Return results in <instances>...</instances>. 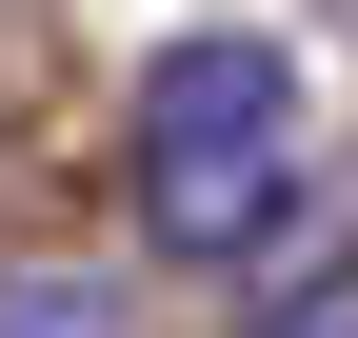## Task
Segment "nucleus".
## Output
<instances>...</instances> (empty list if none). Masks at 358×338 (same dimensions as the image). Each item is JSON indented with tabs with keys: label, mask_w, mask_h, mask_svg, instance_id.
Segmentation results:
<instances>
[{
	"label": "nucleus",
	"mask_w": 358,
	"mask_h": 338,
	"mask_svg": "<svg viewBox=\"0 0 358 338\" xmlns=\"http://www.w3.org/2000/svg\"><path fill=\"white\" fill-rule=\"evenodd\" d=\"M219 140H319V119H299V40L199 20V40L140 60V140H120V159H219Z\"/></svg>",
	"instance_id": "2"
},
{
	"label": "nucleus",
	"mask_w": 358,
	"mask_h": 338,
	"mask_svg": "<svg viewBox=\"0 0 358 338\" xmlns=\"http://www.w3.org/2000/svg\"><path fill=\"white\" fill-rule=\"evenodd\" d=\"M219 338H358V259H299V279H259Z\"/></svg>",
	"instance_id": "4"
},
{
	"label": "nucleus",
	"mask_w": 358,
	"mask_h": 338,
	"mask_svg": "<svg viewBox=\"0 0 358 338\" xmlns=\"http://www.w3.org/2000/svg\"><path fill=\"white\" fill-rule=\"evenodd\" d=\"M0 338H140V299L100 259H0Z\"/></svg>",
	"instance_id": "3"
},
{
	"label": "nucleus",
	"mask_w": 358,
	"mask_h": 338,
	"mask_svg": "<svg viewBox=\"0 0 358 338\" xmlns=\"http://www.w3.org/2000/svg\"><path fill=\"white\" fill-rule=\"evenodd\" d=\"M120 219L179 279H299V219H319V140H219V159H120Z\"/></svg>",
	"instance_id": "1"
}]
</instances>
